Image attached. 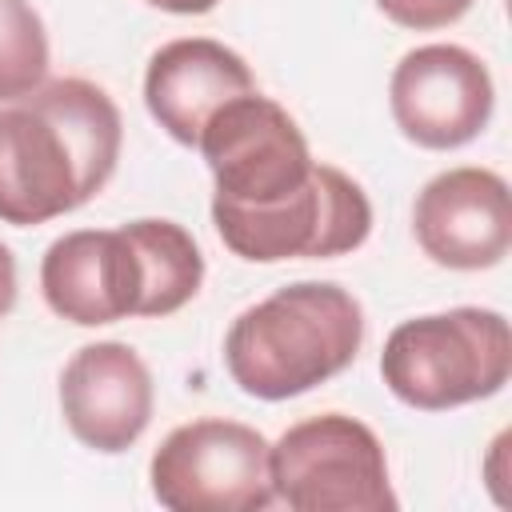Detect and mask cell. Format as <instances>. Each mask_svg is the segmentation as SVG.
<instances>
[{"label": "cell", "instance_id": "cell-1", "mask_svg": "<svg viewBox=\"0 0 512 512\" xmlns=\"http://www.w3.org/2000/svg\"><path fill=\"white\" fill-rule=\"evenodd\" d=\"M120 144L116 100L80 76L0 104V220L32 228L84 208L112 180Z\"/></svg>", "mask_w": 512, "mask_h": 512}, {"label": "cell", "instance_id": "cell-4", "mask_svg": "<svg viewBox=\"0 0 512 512\" xmlns=\"http://www.w3.org/2000/svg\"><path fill=\"white\" fill-rule=\"evenodd\" d=\"M212 224L224 248L248 264L332 260L368 240L372 200L344 168L316 160L312 176L276 204H228L212 196Z\"/></svg>", "mask_w": 512, "mask_h": 512}, {"label": "cell", "instance_id": "cell-15", "mask_svg": "<svg viewBox=\"0 0 512 512\" xmlns=\"http://www.w3.org/2000/svg\"><path fill=\"white\" fill-rule=\"evenodd\" d=\"M476 0H376V8L400 24V28H412V32H436V28H448L456 24L460 16H468Z\"/></svg>", "mask_w": 512, "mask_h": 512}, {"label": "cell", "instance_id": "cell-10", "mask_svg": "<svg viewBox=\"0 0 512 512\" xmlns=\"http://www.w3.org/2000/svg\"><path fill=\"white\" fill-rule=\"evenodd\" d=\"M156 388L136 348L120 340H96L72 352L60 372V416L68 432L100 452H128L152 424Z\"/></svg>", "mask_w": 512, "mask_h": 512}, {"label": "cell", "instance_id": "cell-14", "mask_svg": "<svg viewBox=\"0 0 512 512\" xmlns=\"http://www.w3.org/2000/svg\"><path fill=\"white\" fill-rule=\"evenodd\" d=\"M48 80V32L32 0H0V104Z\"/></svg>", "mask_w": 512, "mask_h": 512}, {"label": "cell", "instance_id": "cell-17", "mask_svg": "<svg viewBox=\"0 0 512 512\" xmlns=\"http://www.w3.org/2000/svg\"><path fill=\"white\" fill-rule=\"evenodd\" d=\"M144 4H152V8H160V12H172V16H204V12H212L220 0H144Z\"/></svg>", "mask_w": 512, "mask_h": 512}, {"label": "cell", "instance_id": "cell-16", "mask_svg": "<svg viewBox=\"0 0 512 512\" xmlns=\"http://www.w3.org/2000/svg\"><path fill=\"white\" fill-rule=\"evenodd\" d=\"M16 288H20V280H16V256H12L8 244H0V320L16 308Z\"/></svg>", "mask_w": 512, "mask_h": 512}, {"label": "cell", "instance_id": "cell-12", "mask_svg": "<svg viewBox=\"0 0 512 512\" xmlns=\"http://www.w3.org/2000/svg\"><path fill=\"white\" fill-rule=\"evenodd\" d=\"M256 88L244 56L208 36H180L160 44L144 68L148 116L184 148H196L212 112Z\"/></svg>", "mask_w": 512, "mask_h": 512}, {"label": "cell", "instance_id": "cell-9", "mask_svg": "<svg viewBox=\"0 0 512 512\" xmlns=\"http://www.w3.org/2000/svg\"><path fill=\"white\" fill-rule=\"evenodd\" d=\"M420 252L452 272H484L504 264L512 248L508 180L492 168H448L432 176L412 204Z\"/></svg>", "mask_w": 512, "mask_h": 512}, {"label": "cell", "instance_id": "cell-2", "mask_svg": "<svg viewBox=\"0 0 512 512\" xmlns=\"http://www.w3.org/2000/svg\"><path fill=\"white\" fill-rule=\"evenodd\" d=\"M360 344V300L332 280H296L232 320L224 368L244 396L276 404L340 376L360 356Z\"/></svg>", "mask_w": 512, "mask_h": 512}, {"label": "cell", "instance_id": "cell-11", "mask_svg": "<svg viewBox=\"0 0 512 512\" xmlns=\"http://www.w3.org/2000/svg\"><path fill=\"white\" fill-rule=\"evenodd\" d=\"M48 308L76 328H104L136 316L140 260L120 228H76L48 244L40 260Z\"/></svg>", "mask_w": 512, "mask_h": 512}, {"label": "cell", "instance_id": "cell-13", "mask_svg": "<svg viewBox=\"0 0 512 512\" xmlns=\"http://www.w3.org/2000/svg\"><path fill=\"white\" fill-rule=\"evenodd\" d=\"M140 260V308L136 316H172L204 284V256L192 232L176 220H128L120 224Z\"/></svg>", "mask_w": 512, "mask_h": 512}, {"label": "cell", "instance_id": "cell-7", "mask_svg": "<svg viewBox=\"0 0 512 512\" xmlns=\"http://www.w3.org/2000/svg\"><path fill=\"white\" fill-rule=\"evenodd\" d=\"M196 148L216 180V200L228 204H276L292 196L316 164L292 112L256 88L220 104Z\"/></svg>", "mask_w": 512, "mask_h": 512}, {"label": "cell", "instance_id": "cell-5", "mask_svg": "<svg viewBox=\"0 0 512 512\" xmlns=\"http://www.w3.org/2000/svg\"><path fill=\"white\" fill-rule=\"evenodd\" d=\"M268 480L292 512H392L400 504L380 436L344 412H320L280 432L268 444Z\"/></svg>", "mask_w": 512, "mask_h": 512}, {"label": "cell", "instance_id": "cell-3", "mask_svg": "<svg viewBox=\"0 0 512 512\" xmlns=\"http://www.w3.org/2000/svg\"><path fill=\"white\" fill-rule=\"evenodd\" d=\"M512 332L504 312L460 304L400 320L380 352V380L416 412H448L504 392Z\"/></svg>", "mask_w": 512, "mask_h": 512}, {"label": "cell", "instance_id": "cell-8", "mask_svg": "<svg viewBox=\"0 0 512 512\" xmlns=\"http://www.w3.org/2000/svg\"><path fill=\"white\" fill-rule=\"evenodd\" d=\"M496 108L488 64L460 44H420L388 80V112L404 140L428 152L472 144Z\"/></svg>", "mask_w": 512, "mask_h": 512}, {"label": "cell", "instance_id": "cell-6", "mask_svg": "<svg viewBox=\"0 0 512 512\" xmlns=\"http://www.w3.org/2000/svg\"><path fill=\"white\" fill-rule=\"evenodd\" d=\"M148 484L168 512H264L276 500L268 440L252 424L224 416L172 428L152 452Z\"/></svg>", "mask_w": 512, "mask_h": 512}]
</instances>
